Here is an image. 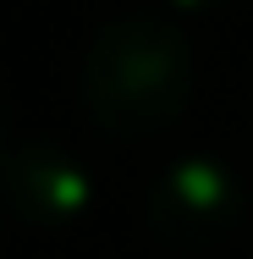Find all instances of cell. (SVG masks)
I'll return each mask as SVG.
<instances>
[{
	"instance_id": "cell-4",
	"label": "cell",
	"mask_w": 253,
	"mask_h": 259,
	"mask_svg": "<svg viewBox=\"0 0 253 259\" xmlns=\"http://www.w3.org/2000/svg\"><path fill=\"white\" fill-rule=\"evenodd\" d=\"M11 155V94H6V77H0V160Z\"/></svg>"
},
{
	"instance_id": "cell-2",
	"label": "cell",
	"mask_w": 253,
	"mask_h": 259,
	"mask_svg": "<svg viewBox=\"0 0 253 259\" xmlns=\"http://www.w3.org/2000/svg\"><path fill=\"white\" fill-rule=\"evenodd\" d=\"M248 221V193L237 171L215 155H182L171 160L143 193V226L165 254L198 259L226 248Z\"/></svg>"
},
{
	"instance_id": "cell-3",
	"label": "cell",
	"mask_w": 253,
	"mask_h": 259,
	"mask_svg": "<svg viewBox=\"0 0 253 259\" xmlns=\"http://www.w3.org/2000/svg\"><path fill=\"white\" fill-rule=\"evenodd\" d=\"M0 193L17 221L61 232L72 221H83L94 204V177L88 165L55 138H22L11 144V155L0 160Z\"/></svg>"
},
{
	"instance_id": "cell-1",
	"label": "cell",
	"mask_w": 253,
	"mask_h": 259,
	"mask_svg": "<svg viewBox=\"0 0 253 259\" xmlns=\"http://www.w3.org/2000/svg\"><path fill=\"white\" fill-rule=\"evenodd\" d=\"M83 116L105 138H154L193 100L187 33L165 17H116L94 33L77 77Z\"/></svg>"
},
{
	"instance_id": "cell-5",
	"label": "cell",
	"mask_w": 253,
	"mask_h": 259,
	"mask_svg": "<svg viewBox=\"0 0 253 259\" xmlns=\"http://www.w3.org/2000/svg\"><path fill=\"white\" fill-rule=\"evenodd\" d=\"M165 6H176V11H204V6H215V0H165Z\"/></svg>"
}]
</instances>
